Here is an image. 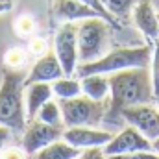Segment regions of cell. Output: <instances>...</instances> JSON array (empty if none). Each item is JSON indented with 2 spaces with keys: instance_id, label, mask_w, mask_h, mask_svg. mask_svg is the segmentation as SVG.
<instances>
[{
  "instance_id": "cell-1",
  "label": "cell",
  "mask_w": 159,
  "mask_h": 159,
  "mask_svg": "<svg viewBox=\"0 0 159 159\" xmlns=\"http://www.w3.org/2000/svg\"><path fill=\"white\" fill-rule=\"evenodd\" d=\"M109 81V107L106 113V122L119 124L122 109L137 104H148L156 98L150 67H135L119 70L107 76Z\"/></svg>"
},
{
  "instance_id": "cell-2",
  "label": "cell",
  "mask_w": 159,
  "mask_h": 159,
  "mask_svg": "<svg viewBox=\"0 0 159 159\" xmlns=\"http://www.w3.org/2000/svg\"><path fill=\"white\" fill-rule=\"evenodd\" d=\"M28 72L24 69L2 70L0 85V124L9 128L13 133H22L26 128V109H24V80Z\"/></svg>"
},
{
  "instance_id": "cell-3",
  "label": "cell",
  "mask_w": 159,
  "mask_h": 159,
  "mask_svg": "<svg viewBox=\"0 0 159 159\" xmlns=\"http://www.w3.org/2000/svg\"><path fill=\"white\" fill-rule=\"evenodd\" d=\"M152 61V46L141 44V46H119L113 50H107L102 57L87 63H80L76 67V76L83 78L87 74H113L126 69L135 67H150Z\"/></svg>"
},
{
  "instance_id": "cell-4",
  "label": "cell",
  "mask_w": 159,
  "mask_h": 159,
  "mask_svg": "<svg viewBox=\"0 0 159 159\" xmlns=\"http://www.w3.org/2000/svg\"><path fill=\"white\" fill-rule=\"evenodd\" d=\"M59 107L63 115L65 128L72 126H93L96 128L100 122H104L107 107H109V98L106 100H94L87 94H78L72 98H59Z\"/></svg>"
},
{
  "instance_id": "cell-5",
  "label": "cell",
  "mask_w": 159,
  "mask_h": 159,
  "mask_svg": "<svg viewBox=\"0 0 159 159\" xmlns=\"http://www.w3.org/2000/svg\"><path fill=\"white\" fill-rule=\"evenodd\" d=\"M111 24L102 17H89L78 22V59L81 63L102 57L109 48Z\"/></svg>"
},
{
  "instance_id": "cell-6",
  "label": "cell",
  "mask_w": 159,
  "mask_h": 159,
  "mask_svg": "<svg viewBox=\"0 0 159 159\" xmlns=\"http://www.w3.org/2000/svg\"><path fill=\"white\" fill-rule=\"evenodd\" d=\"M78 24L63 22L59 24L54 37V52L63 67L65 76H72L78 67Z\"/></svg>"
},
{
  "instance_id": "cell-7",
  "label": "cell",
  "mask_w": 159,
  "mask_h": 159,
  "mask_svg": "<svg viewBox=\"0 0 159 159\" xmlns=\"http://www.w3.org/2000/svg\"><path fill=\"white\" fill-rule=\"evenodd\" d=\"M63 129H65V126H52V124H46L39 119H32L22 131L20 144L28 156H34L35 152L48 146L50 143L63 139Z\"/></svg>"
},
{
  "instance_id": "cell-8",
  "label": "cell",
  "mask_w": 159,
  "mask_h": 159,
  "mask_svg": "<svg viewBox=\"0 0 159 159\" xmlns=\"http://www.w3.org/2000/svg\"><path fill=\"white\" fill-rule=\"evenodd\" d=\"M120 117L129 126L137 128L146 139L154 141L159 137V107H154L150 102L124 107Z\"/></svg>"
},
{
  "instance_id": "cell-9",
  "label": "cell",
  "mask_w": 159,
  "mask_h": 159,
  "mask_svg": "<svg viewBox=\"0 0 159 159\" xmlns=\"http://www.w3.org/2000/svg\"><path fill=\"white\" fill-rule=\"evenodd\" d=\"M137 150H154L152 141L146 139L137 128L126 126L122 131L115 133L113 139L102 146V152L106 156H115V154H128V152H137Z\"/></svg>"
},
{
  "instance_id": "cell-10",
  "label": "cell",
  "mask_w": 159,
  "mask_h": 159,
  "mask_svg": "<svg viewBox=\"0 0 159 159\" xmlns=\"http://www.w3.org/2000/svg\"><path fill=\"white\" fill-rule=\"evenodd\" d=\"M113 135L115 133L107 129H96L93 126H72V128L63 129V141H67L69 144L81 148V150L102 148L104 144H107L113 139Z\"/></svg>"
},
{
  "instance_id": "cell-11",
  "label": "cell",
  "mask_w": 159,
  "mask_h": 159,
  "mask_svg": "<svg viewBox=\"0 0 159 159\" xmlns=\"http://www.w3.org/2000/svg\"><path fill=\"white\" fill-rule=\"evenodd\" d=\"M131 20L135 28L144 35L150 46L159 37V15L150 0H139L131 9Z\"/></svg>"
},
{
  "instance_id": "cell-12",
  "label": "cell",
  "mask_w": 159,
  "mask_h": 159,
  "mask_svg": "<svg viewBox=\"0 0 159 159\" xmlns=\"http://www.w3.org/2000/svg\"><path fill=\"white\" fill-rule=\"evenodd\" d=\"M52 22H80L89 17H100L93 7L80 0H50Z\"/></svg>"
},
{
  "instance_id": "cell-13",
  "label": "cell",
  "mask_w": 159,
  "mask_h": 159,
  "mask_svg": "<svg viewBox=\"0 0 159 159\" xmlns=\"http://www.w3.org/2000/svg\"><path fill=\"white\" fill-rule=\"evenodd\" d=\"M65 76L63 72V67L56 56V52H46L44 56H41L39 59L35 61V65L30 69L28 76L24 80V85H32V83H37V81H56L57 78Z\"/></svg>"
},
{
  "instance_id": "cell-14",
  "label": "cell",
  "mask_w": 159,
  "mask_h": 159,
  "mask_svg": "<svg viewBox=\"0 0 159 159\" xmlns=\"http://www.w3.org/2000/svg\"><path fill=\"white\" fill-rule=\"evenodd\" d=\"M26 89H28L26 91V117H28V120H32L37 117V111L43 107V104L50 100L54 91H52V83H48V81L32 83Z\"/></svg>"
},
{
  "instance_id": "cell-15",
  "label": "cell",
  "mask_w": 159,
  "mask_h": 159,
  "mask_svg": "<svg viewBox=\"0 0 159 159\" xmlns=\"http://www.w3.org/2000/svg\"><path fill=\"white\" fill-rule=\"evenodd\" d=\"M83 152L85 150L69 144L63 139H57V141L50 143L48 146L41 148L39 152H35L34 159H78Z\"/></svg>"
},
{
  "instance_id": "cell-16",
  "label": "cell",
  "mask_w": 159,
  "mask_h": 159,
  "mask_svg": "<svg viewBox=\"0 0 159 159\" xmlns=\"http://www.w3.org/2000/svg\"><path fill=\"white\" fill-rule=\"evenodd\" d=\"M81 93L94 98L106 100L109 94V81L106 74H87L81 78Z\"/></svg>"
},
{
  "instance_id": "cell-17",
  "label": "cell",
  "mask_w": 159,
  "mask_h": 159,
  "mask_svg": "<svg viewBox=\"0 0 159 159\" xmlns=\"http://www.w3.org/2000/svg\"><path fill=\"white\" fill-rule=\"evenodd\" d=\"M52 91L57 98H72L81 94V81H78L72 76H61L56 81H52Z\"/></svg>"
},
{
  "instance_id": "cell-18",
  "label": "cell",
  "mask_w": 159,
  "mask_h": 159,
  "mask_svg": "<svg viewBox=\"0 0 159 159\" xmlns=\"http://www.w3.org/2000/svg\"><path fill=\"white\" fill-rule=\"evenodd\" d=\"M139 0H102L104 7L119 20V22H126L131 17V9Z\"/></svg>"
},
{
  "instance_id": "cell-19",
  "label": "cell",
  "mask_w": 159,
  "mask_h": 159,
  "mask_svg": "<svg viewBox=\"0 0 159 159\" xmlns=\"http://www.w3.org/2000/svg\"><path fill=\"white\" fill-rule=\"evenodd\" d=\"M35 119L43 120L46 124H52V126H65L63 124V115H61L59 104L57 102H52V100H48V102L43 104V107L37 111V117Z\"/></svg>"
},
{
  "instance_id": "cell-20",
  "label": "cell",
  "mask_w": 159,
  "mask_h": 159,
  "mask_svg": "<svg viewBox=\"0 0 159 159\" xmlns=\"http://www.w3.org/2000/svg\"><path fill=\"white\" fill-rule=\"evenodd\" d=\"M37 28V22L34 19V15L30 13H22L15 19V24H13V30L19 37H30Z\"/></svg>"
},
{
  "instance_id": "cell-21",
  "label": "cell",
  "mask_w": 159,
  "mask_h": 159,
  "mask_svg": "<svg viewBox=\"0 0 159 159\" xmlns=\"http://www.w3.org/2000/svg\"><path fill=\"white\" fill-rule=\"evenodd\" d=\"M26 59H28L26 57V50H22L19 46H13L4 56V67H9V69H24Z\"/></svg>"
},
{
  "instance_id": "cell-22",
  "label": "cell",
  "mask_w": 159,
  "mask_h": 159,
  "mask_svg": "<svg viewBox=\"0 0 159 159\" xmlns=\"http://www.w3.org/2000/svg\"><path fill=\"white\" fill-rule=\"evenodd\" d=\"M150 72H152V85H154V94L159 96V37L152 46V61H150Z\"/></svg>"
},
{
  "instance_id": "cell-23",
  "label": "cell",
  "mask_w": 159,
  "mask_h": 159,
  "mask_svg": "<svg viewBox=\"0 0 159 159\" xmlns=\"http://www.w3.org/2000/svg\"><path fill=\"white\" fill-rule=\"evenodd\" d=\"M80 2H83V4H87L89 7H93V9H94V11H96L102 19H106V20H107L113 28H117V30L120 28V22L115 19V17H113V15H111V13H109V11H107V9H106V7H104L102 0H80Z\"/></svg>"
},
{
  "instance_id": "cell-24",
  "label": "cell",
  "mask_w": 159,
  "mask_h": 159,
  "mask_svg": "<svg viewBox=\"0 0 159 159\" xmlns=\"http://www.w3.org/2000/svg\"><path fill=\"white\" fill-rule=\"evenodd\" d=\"M107 159H159V154L154 150H137V152H128V154H115V156H106Z\"/></svg>"
},
{
  "instance_id": "cell-25",
  "label": "cell",
  "mask_w": 159,
  "mask_h": 159,
  "mask_svg": "<svg viewBox=\"0 0 159 159\" xmlns=\"http://www.w3.org/2000/svg\"><path fill=\"white\" fill-rule=\"evenodd\" d=\"M26 152H24V148L20 146H4L2 148V152H0V159H26Z\"/></svg>"
},
{
  "instance_id": "cell-26",
  "label": "cell",
  "mask_w": 159,
  "mask_h": 159,
  "mask_svg": "<svg viewBox=\"0 0 159 159\" xmlns=\"http://www.w3.org/2000/svg\"><path fill=\"white\" fill-rule=\"evenodd\" d=\"M28 52L32 54V56H44L46 54V41L41 39V37H35V39L30 41V44H28Z\"/></svg>"
},
{
  "instance_id": "cell-27",
  "label": "cell",
  "mask_w": 159,
  "mask_h": 159,
  "mask_svg": "<svg viewBox=\"0 0 159 159\" xmlns=\"http://www.w3.org/2000/svg\"><path fill=\"white\" fill-rule=\"evenodd\" d=\"M9 137H11V129L0 124V152H2V148H4V144L9 141Z\"/></svg>"
},
{
  "instance_id": "cell-28",
  "label": "cell",
  "mask_w": 159,
  "mask_h": 159,
  "mask_svg": "<svg viewBox=\"0 0 159 159\" xmlns=\"http://www.w3.org/2000/svg\"><path fill=\"white\" fill-rule=\"evenodd\" d=\"M11 7H13L11 0H2V2H0V13H6V11H9Z\"/></svg>"
},
{
  "instance_id": "cell-29",
  "label": "cell",
  "mask_w": 159,
  "mask_h": 159,
  "mask_svg": "<svg viewBox=\"0 0 159 159\" xmlns=\"http://www.w3.org/2000/svg\"><path fill=\"white\" fill-rule=\"evenodd\" d=\"M94 150H96V148H89V150H85L78 159H91V157H93V154H94Z\"/></svg>"
},
{
  "instance_id": "cell-30",
  "label": "cell",
  "mask_w": 159,
  "mask_h": 159,
  "mask_svg": "<svg viewBox=\"0 0 159 159\" xmlns=\"http://www.w3.org/2000/svg\"><path fill=\"white\" fill-rule=\"evenodd\" d=\"M91 159H107V157H106V154L102 152V148H96V150H94V154H93V157H91Z\"/></svg>"
},
{
  "instance_id": "cell-31",
  "label": "cell",
  "mask_w": 159,
  "mask_h": 159,
  "mask_svg": "<svg viewBox=\"0 0 159 159\" xmlns=\"http://www.w3.org/2000/svg\"><path fill=\"white\" fill-rule=\"evenodd\" d=\"M152 148H154V152H157V154H159V137L152 141Z\"/></svg>"
},
{
  "instance_id": "cell-32",
  "label": "cell",
  "mask_w": 159,
  "mask_h": 159,
  "mask_svg": "<svg viewBox=\"0 0 159 159\" xmlns=\"http://www.w3.org/2000/svg\"><path fill=\"white\" fill-rule=\"evenodd\" d=\"M156 100H157V107H159V96H157V98H156Z\"/></svg>"
}]
</instances>
